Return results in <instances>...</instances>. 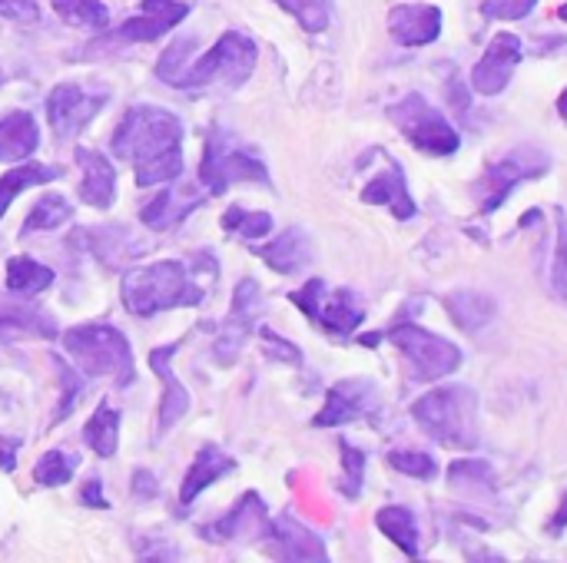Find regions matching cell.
Listing matches in <instances>:
<instances>
[{"instance_id": "6da1fadb", "label": "cell", "mask_w": 567, "mask_h": 563, "mask_svg": "<svg viewBox=\"0 0 567 563\" xmlns=\"http://www.w3.org/2000/svg\"><path fill=\"white\" fill-rule=\"evenodd\" d=\"M110 146L120 159L133 163L140 186L173 183L183 173V123L166 110H126Z\"/></svg>"}, {"instance_id": "7a4b0ae2", "label": "cell", "mask_w": 567, "mask_h": 563, "mask_svg": "<svg viewBox=\"0 0 567 563\" xmlns=\"http://www.w3.org/2000/svg\"><path fill=\"white\" fill-rule=\"evenodd\" d=\"M415 425L449 445V448H475L478 445V395L468 385L435 388L412 405Z\"/></svg>"}, {"instance_id": "3957f363", "label": "cell", "mask_w": 567, "mask_h": 563, "mask_svg": "<svg viewBox=\"0 0 567 563\" xmlns=\"http://www.w3.org/2000/svg\"><path fill=\"white\" fill-rule=\"evenodd\" d=\"M123 302L133 315H153L163 309L176 305H199L203 302V285L189 279L186 265L176 259L133 269L123 282Z\"/></svg>"}, {"instance_id": "277c9868", "label": "cell", "mask_w": 567, "mask_h": 563, "mask_svg": "<svg viewBox=\"0 0 567 563\" xmlns=\"http://www.w3.org/2000/svg\"><path fill=\"white\" fill-rule=\"evenodd\" d=\"M63 348L93 378L106 375L116 382V388H126L133 382V348H130L126 335L106 322H90V325L70 329L63 335Z\"/></svg>"}, {"instance_id": "5b68a950", "label": "cell", "mask_w": 567, "mask_h": 563, "mask_svg": "<svg viewBox=\"0 0 567 563\" xmlns=\"http://www.w3.org/2000/svg\"><path fill=\"white\" fill-rule=\"evenodd\" d=\"M256 66V43L239 33V30H229L223 33L213 50L206 56H199L189 73H183L176 80V86H186V90H196V86H209V83H226V86H239L249 80Z\"/></svg>"}, {"instance_id": "8992f818", "label": "cell", "mask_w": 567, "mask_h": 563, "mask_svg": "<svg viewBox=\"0 0 567 563\" xmlns=\"http://www.w3.org/2000/svg\"><path fill=\"white\" fill-rule=\"evenodd\" d=\"M389 119L412 139V146H419L422 153L432 156H452L462 146L458 129L422 96V93H409L402 103L385 110Z\"/></svg>"}, {"instance_id": "52a82bcc", "label": "cell", "mask_w": 567, "mask_h": 563, "mask_svg": "<svg viewBox=\"0 0 567 563\" xmlns=\"http://www.w3.org/2000/svg\"><path fill=\"white\" fill-rule=\"evenodd\" d=\"M199 179L213 196H223L233 183H262L266 186L269 173L249 149H239L226 129H213L206 153H203Z\"/></svg>"}, {"instance_id": "ba28073f", "label": "cell", "mask_w": 567, "mask_h": 563, "mask_svg": "<svg viewBox=\"0 0 567 563\" xmlns=\"http://www.w3.org/2000/svg\"><path fill=\"white\" fill-rule=\"evenodd\" d=\"M409 362H412V378L415 382H439L445 375H452L458 365H462V352L455 342L442 338V335H432L412 322H399L395 329H389L385 335Z\"/></svg>"}, {"instance_id": "9c48e42d", "label": "cell", "mask_w": 567, "mask_h": 563, "mask_svg": "<svg viewBox=\"0 0 567 563\" xmlns=\"http://www.w3.org/2000/svg\"><path fill=\"white\" fill-rule=\"evenodd\" d=\"M551 166L548 153H535V149H522V153H512L498 163H492L475 183H472V196L478 202L482 212H495L518 183L525 179H535L542 176L545 169Z\"/></svg>"}, {"instance_id": "30bf717a", "label": "cell", "mask_w": 567, "mask_h": 563, "mask_svg": "<svg viewBox=\"0 0 567 563\" xmlns=\"http://www.w3.org/2000/svg\"><path fill=\"white\" fill-rule=\"evenodd\" d=\"M106 106V93H90L80 83H60L53 86L50 100H47V116L50 126L60 139L76 136L100 110Z\"/></svg>"}, {"instance_id": "8fae6325", "label": "cell", "mask_w": 567, "mask_h": 563, "mask_svg": "<svg viewBox=\"0 0 567 563\" xmlns=\"http://www.w3.org/2000/svg\"><path fill=\"white\" fill-rule=\"evenodd\" d=\"M518 63H522V40L515 33H495L485 56L472 70V86L482 96H498L512 83Z\"/></svg>"}, {"instance_id": "7c38bea8", "label": "cell", "mask_w": 567, "mask_h": 563, "mask_svg": "<svg viewBox=\"0 0 567 563\" xmlns=\"http://www.w3.org/2000/svg\"><path fill=\"white\" fill-rule=\"evenodd\" d=\"M259 309H262V292H259V285H256L252 279L239 282L236 299H233V315L226 319L223 335H219L216 345H213V352H216V358H219L223 365H233V358L239 355V348H243V342H246V332L252 329V319L259 315Z\"/></svg>"}, {"instance_id": "4fadbf2b", "label": "cell", "mask_w": 567, "mask_h": 563, "mask_svg": "<svg viewBox=\"0 0 567 563\" xmlns=\"http://www.w3.org/2000/svg\"><path fill=\"white\" fill-rule=\"evenodd\" d=\"M379 408V392L372 382L365 378H349V382H339L332 392H329V402L326 408L316 415V425L319 428H332V425H346V421H355L362 415H372Z\"/></svg>"}, {"instance_id": "5bb4252c", "label": "cell", "mask_w": 567, "mask_h": 563, "mask_svg": "<svg viewBox=\"0 0 567 563\" xmlns=\"http://www.w3.org/2000/svg\"><path fill=\"white\" fill-rule=\"evenodd\" d=\"M189 13V3L183 0H143L140 13L130 17L120 30L110 33V40H123V43H146L163 37L166 30H173L183 17Z\"/></svg>"}, {"instance_id": "9a60e30c", "label": "cell", "mask_w": 567, "mask_h": 563, "mask_svg": "<svg viewBox=\"0 0 567 563\" xmlns=\"http://www.w3.org/2000/svg\"><path fill=\"white\" fill-rule=\"evenodd\" d=\"M389 33L402 46H425L442 33V10L432 3H399L389 13Z\"/></svg>"}, {"instance_id": "2e32d148", "label": "cell", "mask_w": 567, "mask_h": 563, "mask_svg": "<svg viewBox=\"0 0 567 563\" xmlns=\"http://www.w3.org/2000/svg\"><path fill=\"white\" fill-rule=\"evenodd\" d=\"M269 514H266V504L256 491H249L219 524L206 528L203 538L206 541H252V538H266L269 534Z\"/></svg>"}, {"instance_id": "e0dca14e", "label": "cell", "mask_w": 567, "mask_h": 563, "mask_svg": "<svg viewBox=\"0 0 567 563\" xmlns=\"http://www.w3.org/2000/svg\"><path fill=\"white\" fill-rule=\"evenodd\" d=\"M385 166L389 169H382L379 176H372V183L362 189V202H372V206H379V202H385L389 209H392V216L395 219H412L419 209H415V199H412V192H409V183H405V173H402V166L392 159V156H385Z\"/></svg>"}, {"instance_id": "ac0fdd59", "label": "cell", "mask_w": 567, "mask_h": 563, "mask_svg": "<svg viewBox=\"0 0 567 563\" xmlns=\"http://www.w3.org/2000/svg\"><path fill=\"white\" fill-rule=\"evenodd\" d=\"M183 342H173V345H163V348H156L153 355H150V365H153V372L163 378V385H166V392H163V398H159V421H156V431L159 435H166L186 411H189V395H186V388L179 385V378L173 375V365H169V358L176 355V348H179Z\"/></svg>"}, {"instance_id": "d6986e66", "label": "cell", "mask_w": 567, "mask_h": 563, "mask_svg": "<svg viewBox=\"0 0 567 563\" xmlns=\"http://www.w3.org/2000/svg\"><path fill=\"white\" fill-rule=\"evenodd\" d=\"M76 163H80L83 173H86L83 183H80V199H83L86 206L106 209V206L113 202V196H116V173H113V166L106 163L103 153L86 149V146L76 149Z\"/></svg>"}, {"instance_id": "ffe728a7", "label": "cell", "mask_w": 567, "mask_h": 563, "mask_svg": "<svg viewBox=\"0 0 567 563\" xmlns=\"http://www.w3.org/2000/svg\"><path fill=\"white\" fill-rule=\"evenodd\" d=\"M266 541H272L286 561H326L329 557L326 554V544L312 531H306L299 521H292V518L272 521Z\"/></svg>"}, {"instance_id": "44dd1931", "label": "cell", "mask_w": 567, "mask_h": 563, "mask_svg": "<svg viewBox=\"0 0 567 563\" xmlns=\"http://www.w3.org/2000/svg\"><path fill=\"white\" fill-rule=\"evenodd\" d=\"M322 295H326V289H322ZM322 295H319V302H316V309H312V322H319L326 332H332V335H352L359 325H362V309L355 305V299H352V292H346V289H339V292H332L326 302H322Z\"/></svg>"}, {"instance_id": "7402d4cb", "label": "cell", "mask_w": 567, "mask_h": 563, "mask_svg": "<svg viewBox=\"0 0 567 563\" xmlns=\"http://www.w3.org/2000/svg\"><path fill=\"white\" fill-rule=\"evenodd\" d=\"M233 468H236V461H233L229 455H223L219 448H203V451L193 458L189 471H186V481H183V488H179V501H183V504H193V501L199 498V491H206L213 481H219V478L229 475Z\"/></svg>"}, {"instance_id": "603a6c76", "label": "cell", "mask_w": 567, "mask_h": 563, "mask_svg": "<svg viewBox=\"0 0 567 563\" xmlns=\"http://www.w3.org/2000/svg\"><path fill=\"white\" fill-rule=\"evenodd\" d=\"M259 256L279 275H296L312 259V246H309V236L302 229H286L276 242L259 249Z\"/></svg>"}, {"instance_id": "cb8c5ba5", "label": "cell", "mask_w": 567, "mask_h": 563, "mask_svg": "<svg viewBox=\"0 0 567 563\" xmlns=\"http://www.w3.org/2000/svg\"><path fill=\"white\" fill-rule=\"evenodd\" d=\"M445 309H449L452 322L458 329H465L468 335H478L495 319V302L475 289H458V292L445 295Z\"/></svg>"}, {"instance_id": "d4e9b609", "label": "cell", "mask_w": 567, "mask_h": 563, "mask_svg": "<svg viewBox=\"0 0 567 563\" xmlns=\"http://www.w3.org/2000/svg\"><path fill=\"white\" fill-rule=\"evenodd\" d=\"M40 143L37 123L30 113L13 110L0 119V163H13V159H27Z\"/></svg>"}, {"instance_id": "484cf974", "label": "cell", "mask_w": 567, "mask_h": 563, "mask_svg": "<svg viewBox=\"0 0 567 563\" xmlns=\"http://www.w3.org/2000/svg\"><path fill=\"white\" fill-rule=\"evenodd\" d=\"M379 531L405 554V557H419L422 548H419V524H415V514L402 504H392V508H382L379 511Z\"/></svg>"}, {"instance_id": "4316f807", "label": "cell", "mask_w": 567, "mask_h": 563, "mask_svg": "<svg viewBox=\"0 0 567 563\" xmlns=\"http://www.w3.org/2000/svg\"><path fill=\"white\" fill-rule=\"evenodd\" d=\"M449 488L465 491L472 498H492L495 494L492 465H485V461H455L449 468Z\"/></svg>"}, {"instance_id": "83f0119b", "label": "cell", "mask_w": 567, "mask_h": 563, "mask_svg": "<svg viewBox=\"0 0 567 563\" xmlns=\"http://www.w3.org/2000/svg\"><path fill=\"white\" fill-rule=\"evenodd\" d=\"M56 176H60L56 166H40V163H27V166H20V169H10L7 176H0V216L10 209V202H13L23 189L40 186V183H50V179H56Z\"/></svg>"}, {"instance_id": "f1b7e54d", "label": "cell", "mask_w": 567, "mask_h": 563, "mask_svg": "<svg viewBox=\"0 0 567 563\" xmlns=\"http://www.w3.org/2000/svg\"><path fill=\"white\" fill-rule=\"evenodd\" d=\"M53 282V269L27 259V256H17L7 262V289L17 292V295H37L43 292L47 285Z\"/></svg>"}, {"instance_id": "f546056e", "label": "cell", "mask_w": 567, "mask_h": 563, "mask_svg": "<svg viewBox=\"0 0 567 563\" xmlns=\"http://www.w3.org/2000/svg\"><path fill=\"white\" fill-rule=\"evenodd\" d=\"M116 438H120V415L103 402V405L96 408V415L86 421L83 441H86L100 458H113V455H116Z\"/></svg>"}, {"instance_id": "4dcf8cb0", "label": "cell", "mask_w": 567, "mask_h": 563, "mask_svg": "<svg viewBox=\"0 0 567 563\" xmlns=\"http://www.w3.org/2000/svg\"><path fill=\"white\" fill-rule=\"evenodd\" d=\"M0 329H17V332H30V335H40V338H53L56 322L47 319L40 309L0 302Z\"/></svg>"}, {"instance_id": "1f68e13d", "label": "cell", "mask_w": 567, "mask_h": 563, "mask_svg": "<svg viewBox=\"0 0 567 563\" xmlns=\"http://www.w3.org/2000/svg\"><path fill=\"white\" fill-rule=\"evenodd\" d=\"M53 10L70 23V27H90L103 30L110 23V10L103 0H50Z\"/></svg>"}, {"instance_id": "d6a6232c", "label": "cell", "mask_w": 567, "mask_h": 563, "mask_svg": "<svg viewBox=\"0 0 567 563\" xmlns=\"http://www.w3.org/2000/svg\"><path fill=\"white\" fill-rule=\"evenodd\" d=\"M70 216H73V206L63 196H43V199L33 202L30 216L23 219V236L27 232H43V229H56Z\"/></svg>"}, {"instance_id": "836d02e7", "label": "cell", "mask_w": 567, "mask_h": 563, "mask_svg": "<svg viewBox=\"0 0 567 563\" xmlns=\"http://www.w3.org/2000/svg\"><path fill=\"white\" fill-rule=\"evenodd\" d=\"M276 3L282 10H289L299 20V27L309 30V33L326 30L329 20H332V3L329 0H276Z\"/></svg>"}, {"instance_id": "e575fe53", "label": "cell", "mask_w": 567, "mask_h": 563, "mask_svg": "<svg viewBox=\"0 0 567 563\" xmlns=\"http://www.w3.org/2000/svg\"><path fill=\"white\" fill-rule=\"evenodd\" d=\"M73 468H76L73 458H66L60 451H47L33 468V481L43 484V488H60V484H66L73 478Z\"/></svg>"}, {"instance_id": "d590c367", "label": "cell", "mask_w": 567, "mask_h": 563, "mask_svg": "<svg viewBox=\"0 0 567 563\" xmlns=\"http://www.w3.org/2000/svg\"><path fill=\"white\" fill-rule=\"evenodd\" d=\"M223 229L226 232H243L246 239H259L272 229V216L269 212H246L239 206H233L226 216H223Z\"/></svg>"}, {"instance_id": "8d00e7d4", "label": "cell", "mask_w": 567, "mask_h": 563, "mask_svg": "<svg viewBox=\"0 0 567 563\" xmlns=\"http://www.w3.org/2000/svg\"><path fill=\"white\" fill-rule=\"evenodd\" d=\"M193 206H176V196L166 189V192H159L143 212H140V219L146 222V226H156V229H163V226H169V222H176V219H183L186 212H189Z\"/></svg>"}, {"instance_id": "74e56055", "label": "cell", "mask_w": 567, "mask_h": 563, "mask_svg": "<svg viewBox=\"0 0 567 563\" xmlns=\"http://www.w3.org/2000/svg\"><path fill=\"white\" fill-rule=\"evenodd\" d=\"M389 465L399 475H409V478H419V481H432L439 475V465L429 455H422V451H392Z\"/></svg>"}, {"instance_id": "f35d334b", "label": "cell", "mask_w": 567, "mask_h": 563, "mask_svg": "<svg viewBox=\"0 0 567 563\" xmlns=\"http://www.w3.org/2000/svg\"><path fill=\"white\" fill-rule=\"evenodd\" d=\"M339 451H342V465H346V481L339 484L342 488V494L349 498V501H355L359 498V491H362V475H365V455L359 451V448H352V445H339Z\"/></svg>"}, {"instance_id": "ab89813d", "label": "cell", "mask_w": 567, "mask_h": 563, "mask_svg": "<svg viewBox=\"0 0 567 563\" xmlns=\"http://www.w3.org/2000/svg\"><path fill=\"white\" fill-rule=\"evenodd\" d=\"M558 219V249H555V269H551V285L558 295H567V212L555 209Z\"/></svg>"}, {"instance_id": "60d3db41", "label": "cell", "mask_w": 567, "mask_h": 563, "mask_svg": "<svg viewBox=\"0 0 567 563\" xmlns=\"http://www.w3.org/2000/svg\"><path fill=\"white\" fill-rule=\"evenodd\" d=\"M535 3L538 0H485L482 13L492 20H522L535 10Z\"/></svg>"}, {"instance_id": "b9f144b4", "label": "cell", "mask_w": 567, "mask_h": 563, "mask_svg": "<svg viewBox=\"0 0 567 563\" xmlns=\"http://www.w3.org/2000/svg\"><path fill=\"white\" fill-rule=\"evenodd\" d=\"M259 335H262V348H266L269 358H282V362H289V365H299V362H302V352H299L292 342H286L282 335H276L272 329H262Z\"/></svg>"}, {"instance_id": "7bdbcfd3", "label": "cell", "mask_w": 567, "mask_h": 563, "mask_svg": "<svg viewBox=\"0 0 567 563\" xmlns=\"http://www.w3.org/2000/svg\"><path fill=\"white\" fill-rule=\"evenodd\" d=\"M0 17L23 20V23H37L40 10H37V0H0Z\"/></svg>"}, {"instance_id": "ee69618b", "label": "cell", "mask_w": 567, "mask_h": 563, "mask_svg": "<svg viewBox=\"0 0 567 563\" xmlns=\"http://www.w3.org/2000/svg\"><path fill=\"white\" fill-rule=\"evenodd\" d=\"M56 362V368H60V378H63V388H66V398H63V405H60V415H56V421H63L66 418V411H70V405H73V398H76V392H80V378H76V372H70L60 358H53Z\"/></svg>"}, {"instance_id": "f6af8a7d", "label": "cell", "mask_w": 567, "mask_h": 563, "mask_svg": "<svg viewBox=\"0 0 567 563\" xmlns=\"http://www.w3.org/2000/svg\"><path fill=\"white\" fill-rule=\"evenodd\" d=\"M156 491H159V484H156V478H153L150 471H136V475H133V494H136V498L150 501Z\"/></svg>"}, {"instance_id": "bcb514c9", "label": "cell", "mask_w": 567, "mask_h": 563, "mask_svg": "<svg viewBox=\"0 0 567 563\" xmlns=\"http://www.w3.org/2000/svg\"><path fill=\"white\" fill-rule=\"evenodd\" d=\"M17 451H20V441H13V438H0V471H13V465H17Z\"/></svg>"}, {"instance_id": "7dc6e473", "label": "cell", "mask_w": 567, "mask_h": 563, "mask_svg": "<svg viewBox=\"0 0 567 563\" xmlns=\"http://www.w3.org/2000/svg\"><path fill=\"white\" fill-rule=\"evenodd\" d=\"M80 501H83V504H90V508H106V498H100V481H96V478L83 484Z\"/></svg>"}, {"instance_id": "c3c4849f", "label": "cell", "mask_w": 567, "mask_h": 563, "mask_svg": "<svg viewBox=\"0 0 567 563\" xmlns=\"http://www.w3.org/2000/svg\"><path fill=\"white\" fill-rule=\"evenodd\" d=\"M565 528H567V494L561 498V508H558V511H555V518H551V531H555V534H561Z\"/></svg>"}, {"instance_id": "681fc988", "label": "cell", "mask_w": 567, "mask_h": 563, "mask_svg": "<svg viewBox=\"0 0 567 563\" xmlns=\"http://www.w3.org/2000/svg\"><path fill=\"white\" fill-rule=\"evenodd\" d=\"M558 113H561V119L567 123V90L558 96Z\"/></svg>"}, {"instance_id": "f907efd6", "label": "cell", "mask_w": 567, "mask_h": 563, "mask_svg": "<svg viewBox=\"0 0 567 563\" xmlns=\"http://www.w3.org/2000/svg\"><path fill=\"white\" fill-rule=\"evenodd\" d=\"M558 17H561V20H567V3L561 7V10H558Z\"/></svg>"}, {"instance_id": "816d5d0a", "label": "cell", "mask_w": 567, "mask_h": 563, "mask_svg": "<svg viewBox=\"0 0 567 563\" xmlns=\"http://www.w3.org/2000/svg\"><path fill=\"white\" fill-rule=\"evenodd\" d=\"M0 83H3V73H0Z\"/></svg>"}]
</instances>
